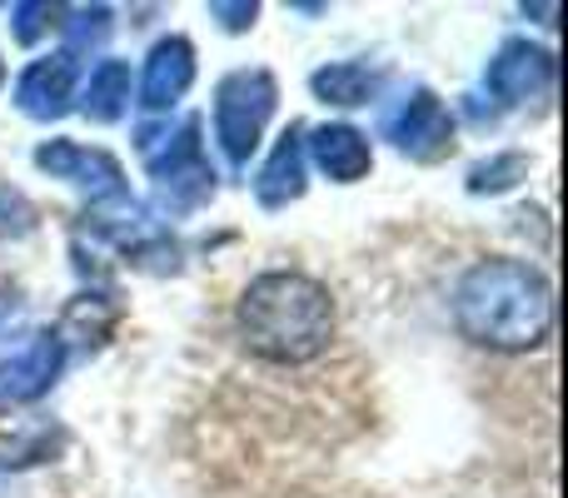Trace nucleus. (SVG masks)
Here are the masks:
<instances>
[{
	"label": "nucleus",
	"mask_w": 568,
	"mask_h": 498,
	"mask_svg": "<svg viewBox=\"0 0 568 498\" xmlns=\"http://www.w3.org/2000/svg\"><path fill=\"white\" fill-rule=\"evenodd\" d=\"M454 324L479 349L529 354L554 329V284L529 260H479L454 284Z\"/></svg>",
	"instance_id": "obj_1"
},
{
	"label": "nucleus",
	"mask_w": 568,
	"mask_h": 498,
	"mask_svg": "<svg viewBox=\"0 0 568 498\" xmlns=\"http://www.w3.org/2000/svg\"><path fill=\"white\" fill-rule=\"evenodd\" d=\"M235 329L245 349L265 364H310L334 344L339 314L320 280L300 270L260 274L235 309Z\"/></svg>",
	"instance_id": "obj_2"
},
{
	"label": "nucleus",
	"mask_w": 568,
	"mask_h": 498,
	"mask_svg": "<svg viewBox=\"0 0 568 498\" xmlns=\"http://www.w3.org/2000/svg\"><path fill=\"white\" fill-rule=\"evenodd\" d=\"M270 115H275V80L265 70H240L215 90V135L235 165L255 155Z\"/></svg>",
	"instance_id": "obj_3"
},
{
	"label": "nucleus",
	"mask_w": 568,
	"mask_h": 498,
	"mask_svg": "<svg viewBox=\"0 0 568 498\" xmlns=\"http://www.w3.org/2000/svg\"><path fill=\"white\" fill-rule=\"evenodd\" d=\"M36 165L50 170L55 180H70V185L90 190L95 200H115L125 195V185H120V165L105 155V150H85L75 145V140H50V145L36 150Z\"/></svg>",
	"instance_id": "obj_4"
},
{
	"label": "nucleus",
	"mask_w": 568,
	"mask_h": 498,
	"mask_svg": "<svg viewBox=\"0 0 568 498\" xmlns=\"http://www.w3.org/2000/svg\"><path fill=\"white\" fill-rule=\"evenodd\" d=\"M389 135L404 155L414 160H439L454 145V120L429 90H419L414 100H404V110L389 120Z\"/></svg>",
	"instance_id": "obj_5"
},
{
	"label": "nucleus",
	"mask_w": 568,
	"mask_h": 498,
	"mask_svg": "<svg viewBox=\"0 0 568 498\" xmlns=\"http://www.w3.org/2000/svg\"><path fill=\"white\" fill-rule=\"evenodd\" d=\"M60 364H65V344H60L55 334H36L16 359L0 364V399H10V404L40 399V394L55 384Z\"/></svg>",
	"instance_id": "obj_6"
},
{
	"label": "nucleus",
	"mask_w": 568,
	"mask_h": 498,
	"mask_svg": "<svg viewBox=\"0 0 568 498\" xmlns=\"http://www.w3.org/2000/svg\"><path fill=\"white\" fill-rule=\"evenodd\" d=\"M549 80H554V55L544 45H529V40H509L489 65V90L499 100H509V105L539 95Z\"/></svg>",
	"instance_id": "obj_7"
},
{
	"label": "nucleus",
	"mask_w": 568,
	"mask_h": 498,
	"mask_svg": "<svg viewBox=\"0 0 568 498\" xmlns=\"http://www.w3.org/2000/svg\"><path fill=\"white\" fill-rule=\"evenodd\" d=\"M195 80V45L180 35L160 40L145 60V80H140V105L145 110H170Z\"/></svg>",
	"instance_id": "obj_8"
},
{
	"label": "nucleus",
	"mask_w": 568,
	"mask_h": 498,
	"mask_svg": "<svg viewBox=\"0 0 568 498\" xmlns=\"http://www.w3.org/2000/svg\"><path fill=\"white\" fill-rule=\"evenodd\" d=\"M70 95H75V55H45L20 75L16 100L30 120H55L65 115Z\"/></svg>",
	"instance_id": "obj_9"
},
{
	"label": "nucleus",
	"mask_w": 568,
	"mask_h": 498,
	"mask_svg": "<svg viewBox=\"0 0 568 498\" xmlns=\"http://www.w3.org/2000/svg\"><path fill=\"white\" fill-rule=\"evenodd\" d=\"M310 155H314V165H320L329 180H339V185L364 180L369 175V165H374L369 140H364L359 130H349V125H320L314 130V140H310Z\"/></svg>",
	"instance_id": "obj_10"
},
{
	"label": "nucleus",
	"mask_w": 568,
	"mask_h": 498,
	"mask_svg": "<svg viewBox=\"0 0 568 498\" xmlns=\"http://www.w3.org/2000/svg\"><path fill=\"white\" fill-rule=\"evenodd\" d=\"M255 195L265 200L270 210H280V205H290V200L304 195V145H300V130H290V135L275 145L270 165L260 170V180H255Z\"/></svg>",
	"instance_id": "obj_11"
},
{
	"label": "nucleus",
	"mask_w": 568,
	"mask_h": 498,
	"mask_svg": "<svg viewBox=\"0 0 568 498\" xmlns=\"http://www.w3.org/2000/svg\"><path fill=\"white\" fill-rule=\"evenodd\" d=\"M125 100H130V65L125 60H100L85 80L80 110H85L90 120H115L120 110H125Z\"/></svg>",
	"instance_id": "obj_12"
},
{
	"label": "nucleus",
	"mask_w": 568,
	"mask_h": 498,
	"mask_svg": "<svg viewBox=\"0 0 568 498\" xmlns=\"http://www.w3.org/2000/svg\"><path fill=\"white\" fill-rule=\"evenodd\" d=\"M120 319V309L105 299V294H80L75 304L65 309V324H60V334L55 339L65 344V339H80V344H100L110 334V324Z\"/></svg>",
	"instance_id": "obj_13"
},
{
	"label": "nucleus",
	"mask_w": 568,
	"mask_h": 498,
	"mask_svg": "<svg viewBox=\"0 0 568 498\" xmlns=\"http://www.w3.org/2000/svg\"><path fill=\"white\" fill-rule=\"evenodd\" d=\"M374 85H379V80H374L364 65H349V60L314 75V90H320L324 100H334V105H364V100L374 95Z\"/></svg>",
	"instance_id": "obj_14"
},
{
	"label": "nucleus",
	"mask_w": 568,
	"mask_h": 498,
	"mask_svg": "<svg viewBox=\"0 0 568 498\" xmlns=\"http://www.w3.org/2000/svg\"><path fill=\"white\" fill-rule=\"evenodd\" d=\"M519 170H524L519 155H504V160H494V165H479V170H474V175H469V190H479V195H484V190H504V185H514L509 175H519Z\"/></svg>",
	"instance_id": "obj_15"
},
{
	"label": "nucleus",
	"mask_w": 568,
	"mask_h": 498,
	"mask_svg": "<svg viewBox=\"0 0 568 498\" xmlns=\"http://www.w3.org/2000/svg\"><path fill=\"white\" fill-rule=\"evenodd\" d=\"M30 230V205L16 190H0V240L6 235H26Z\"/></svg>",
	"instance_id": "obj_16"
},
{
	"label": "nucleus",
	"mask_w": 568,
	"mask_h": 498,
	"mask_svg": "<svg viewBox=\"0 0 568 498\" xmlns=\"http://www.w3.org/2000/svg\"><path fill=\"white\" fill-rule=\"evenodd\" d=\"M215 16H230L225 20L230 30H245L250 20H255V6H215Z\"/></svg>",
	"instance_id": "obj_17"
},
{
	"label": "nucleus",
	"mask_w": 568,
	"mask_h": 498,
	"mask_svg": "<svg viewBox=\"0 0 568 498\" xmlns=\"http://www.w3.org/2000/svg\"><path fill=\"white\" fill-rule=\"evenodd\" d=\"M16 304H20V289L10 280H0V319H10V314H16Z\"/></svg>",
	"instance_id": "obj_18"
}]
</instances>
